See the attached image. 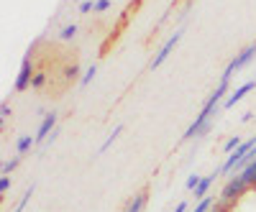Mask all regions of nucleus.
Segmentation results:
<instances>
[{"label":"nucleus","mask_w":256,"mask_h":212,"mask_svg":"<svg viewBox=\"0 0 256 212\" xmlns=\"http://www.w3.org/2000/svg\"><path fill=\"white\" fill-rule=\"evenodd\" d=\"M90 10H95V3H92V0H82V3H80V13H90Z\"/></svg>","instance_id":"26"},{"label":"nucleus","mask_w":256,"mask_h":212,"mask_svg":"<svg viewBox=\"0 0 256 212\" xmlns=\"http://www.w3.org/2000/svg\"><path fill=\"white\" fill-rule=\"evenodd\" d=\"M228 84L230 82H226V79H220V84L216 87V92H212L208 100H205V105H202V110L198 113V118L190 123V128L184 131V141H192V138H202L205 133H210V128H212V115L218 113V105L220 102H226V97H228Z\"/></svg>","instance_id":"1"},{"label":"nucleus","mask_w":256,"mask_h":212,"mask_svg":"<svg viewBox=\"0 0 256 212\" xmlns=\"http://www.w3.org/2000/svg\"><path fill=\"white\" fill-rule=\"evenodd\" d=\"M95 72H98V67L92 64V67H90L88 72H84V74H82V79H80V84H82V87H88V84H90V82L95 79Z\"/></svg>","instance_id":"18"},{"label":"nucleus","mask_w":256,"mask_h":212,"mask_svg":"<svg viewBox=\"0 0 256 212\" xmlns=\"http://www.w3.org/2000/svg\"><path fill=\"white\" fill-rule=\"evenodd\" d=\"M256 59V44H251V46H246V49H241L236 56L230 59V64L226 67V72H223V77L220 79H226V82H230V77L233 74H238L244 67H248L251 61Z\"/></svg>","instance_id":"2"},{"label":"nucleus","mask_w":256,"mask_h":212,"mask_svg":"<svg viewBox=\"0 0 256 212\" xmlns=\"http://www.w3.org/2000/svg\"><path fill=\"white\" fill-rule=\"evenodd\" d=\"M10 113H13V110H10V105H8V102H3V108H0V120L6 123V120L10 118Z\"/></svg>","instance_id":"27"},{"label":"nucleus","mask_w":256,"mask_h":212,"mask_svg":"<svg viewBox=\"0 0 256 212\" xmlns=\"http://www.w3.org/2000/svg\"><path fill=\"white\" fill-rule=\"evenodd\" d=\"M120 133H123V125H120V123H118V125H116V128H113V133H110V136H108V138H105V143H102V146H100V154H105V151H108V148H110V146H113V143H116V138H118V136H120Z\"/></svg>","instance_id":"13"},{"label":"nucleus","mask_w":256,"mask_h":212,"mask_svg":"<svg viewBox=\"0 0 256 212\" xmlns=\"http://www.w3.org/2000/svg\"><path fill=\"white\" fill-rule=\"evenodd\" d=\"M233 207H236V205H230V202H223V200H218L216 205H212V210H210V212H230Z\"/></svg>","instance_id":"21"},{"label":"nucleus","mask_w":256,"mask_h":212,"mask_svg":"<svg viewBox=\"0 0 256 212\" xmlns=\"http://www.w3.org/2000/svg\"><path fill=\"white\" fill-rule=\"evenodd\" d=\"M187 207H190V202H180V205L174 207V212H187Z\"/></svg>","instance_id":"28"},{"label":"nucleus","mask_w":256,"mask_h":212,"mask_svg":"<svg viewBox=\"0 0 256 212\" xmlns=\"http://www.w3.org/2000/svg\"><path fill=\"white\" fill-rule=\"evenodd\" d=\"M248 192V187L244 184V179L236 174V177H230L228 182H226V187L220 189V197L218 200H223V202H230V205H236L244 195Z\"/></svg>","instance_id":"4"},{"label":"nucleus","mask_w":256,"mask_h":212,"mask_svg":"<svg viewBox=\"0 0 256 212\" xmlns=\"http://www.w3.org/2000/svg\"><path fill=\"white\" fill-rule=\"evenodd\" d=\"M18 159H20V156H16V159H10V161H6V164H3V177H10V174L16 172V166H18Z\"/></svg>","instance_id":"19"},{"label":"nucleus","mask_w":256,"mask_h":212,"mask_svg":"<svg viewBox=\"0 0 256 212\" xmlns=\"http://www.w3.org/2000/svg\"><path fill=\"white\" fill-rule=\"evenodd\" d=\"M216 177H220V174L216 172V174H210V177H202V182H200L198 189H195V200H198V202L210 195V187H212V182H216Z\"/></svg>","instance_id":"9"},{"label":"nucleus","mask_w":256,"mask_h":212,"mask_svg":"<svg viewBox=\"0 0 256 212\" xmlns=\"http://www.w3.org/2000/svg\"><path fill=\"white\" fill-rule=\"evenodd\" d=\"M110 8V0H95V13H105Z\"/></svg>","instance_id":"24"},{"label":"nucleus","mask_w":256,"mask_h":212,"mask_svg":"<svg viewBox=\"0 0 256 212\" xmlns=\"http://www.w3.org/2000/svg\"><path fill=\"white\" fill-rule=\"evenodd\" d=\"M216 202H218L216 197H210V195H208L205 200H200V202L195 205V210H192V212H210V210H212V205H216Z\"/></svg>","instance_id":"14"},{"label":"nucleus","mask_w":256,"mask_h":212,"mask_svg":"<svg viewBox=\"0 0 256 212\" xmlns=\"http://www.w3.org/2000/svg\"><path fill=\"white\" fill-rule=\"evenodd\" d=\"M56 136H59V131H56V128H54V133H52V136H49V138H46V141H49V143H54V141H56Z\"/></svg>","instance_id":"29"},{"label":"nucleus","mask_w":256,"mask_h":212,"mask_svg":"<svg viewBox=\"0 0 256 212\" xmlns=\"http://www.w3.org/2000/svg\"><path fill=\"white\" fill-rule=\"evenodd\" d=\"M241 143H244V141H241L238 136H233V138H228V141H226V146H223V154H233V151H236V148H238Z\"/></svg>","instance_id":"17"},{"label":"nucleus","mask_w":256,"mask_h":212,"mask_svg":"<svg viewBox=\"0 0 256 212\" xmlns=\"http://www.w3.org/2000/svg\"><path fill=\"white\" fill-rule=\"evenodd\" d=\"M80 77V67L77 64H70L67 69H64V79H67V82H72V79H77Z\"/></svg>","instance_id":"20"},{"label":"nucleus","mask_w":256,"mask_h":212,"mask_svg":"<svg viewBox=\"0 0 256 212\" xmlns=\"http://www.w3.org/2000/svg\"><path fill=\"white\" fill-rule=\"evenodd\" d=\"M144 205H146V192H138L131 202H128V207H126L123 212H141V210H144Z\"/></svg>","instance_id":"12"},{"label":"nucleus","mask_w":256,"mask_h":212,"mask_svg":"<svg viewBox=\"0 0 256 212\" xmlns=\"http://www.w3.org/2000/svg\"><path fill=\"white\" fill-rule=\"evenodd\" d=\"M256 146V133L251 136V138H246L238 148H236V151H233V154H228V159L223 161V166L218 169V174H233V172H236V166L244 161V156L251 151V148Z\"/></svg>","instance_id":"3"},{"label":"nucleus","mask_w":256,"mask_h":212,"mask_svg":"<svg viewBox=\"0 0 256 212\" xmlns=\"http://www.w3.org/2000/svg\"><path fill=\"white\" fill-rule=\"evenodd\" d=\"M34 74H36V69H34V59H31V54H26L24 56V61H20V69H18V77H16V92H24V90H28L31 87V82H34Z\"/></svg>","instance_id":"5"},{"label":"nucleus","mask_w":256,"mask_h":212,"mask_svg":"<svg viewBox=\"0 0 256 212\" xmlns=\"http://www.w3.org/2000/svg\"><path fill=\"white\" fill-rule=\"evenodd\" d=\"M34 143H36V136H24V138H18V143H16V156L28 154L31 148H34Z\"/></svg>","instance_id":"11"},{"label":"nucleus","mask_w":256,"mask_h":212,"mask_svg":"<svg viewBox=\"0 0 256 212\" xmlns=\"http://www.w3.org/2000/svg\"><path fill=\"white\" fill-rule=\"evenodd\" d=\"M74 36H77V26H74V23H70V26H64V28L59 31V38H62V41H72Z\"/></svg>","instance_id":"16"},{"label":"nucleus","mask_w":256,"mask_h":212,"mask_svg":"<svg viewBox=\"0 0 256 212\" xmlns=\"http://www.w3.org/2000/svg\"><path fill=\"white\" fill-rule=\"evenodd\" d=\"M34 189H36L34 184H31V187L26 189V192H24V197H20V200H18V205H16V210H13V212H24V207L28 205V200H31V195H34Z\"/></svg>","instance_id":"15"},{"label":"nucleus","mask_w":256,"mask_h":212,"mask_svg":"<svg viewBox=\"0 0 256 212\" xmlns=\"http://www.w3.org/2000/svg\"><path fill=\"white\" fill-rule=\"evenodd\" d=\"M238 177L244 179V184H246L248 189H256V161H251L246 169H241Z\"/></svg>","instance_id":"10"},{"label":"nucleus","mask_w":256,"mask_h":212,"mask_svg":"<svg viewBox=\"0 0 256 212\" xmlns=\"http://www.w3.org/2000/svg\"><path fill=\"white\" fill-rule=\"evenodd\" d=\"M254 87H256V82H244L241 87H236L233 92H228V97H226V102H223V108H236V102H241Z\"/></svg>","instance_id":"8"},{"label":"nucleus","mask_w":256,"mask_h":212,"mask_svg":"<svg viewBox=\"0 0 256 212\" xmlns=\"http://www.w3.org/2000/svg\"><path fill=\"white\" fill-rule=\"evenodd\" d=\"M180 38H182V31H174V36H172V38H166V44H164V46L156 51V56L152 59V69H156V67H162V64H164L166 56L172 54V51H174V46L180 44Z\"/></svg>","instance_id":"6"},{"label":"nucleus","mask_w":256,"mask_h":212,"mask_svg":"<svg viewBox=\"0 0 256 212\" xmlns=\"http://www.w3.org/2000/svg\"><path fill=\"white\" fill-rule=\"evenodd\" d=\"M10 189V177H0V195H8Z\"/></svg>","instance_id":"25"},{"label":"nucleus","mask_w":256,"mask_h":212,"mask_svg":"<svg viewBox=\"0 0 256 212\" xmlns=\"http://www.w3.org/2000/svg\"><path fill=\"white\" fill-rule=\"evenodd\" d=\"M200 182H202V177H200V174H190V177H187V189H190V192H195Z\"/></svg>","instance_id":"23"},{"label":"nucleus","mask_w":256,"mask_h":212,"mask_svg":"<svg viewBox=\"0 0 256 212\" xmlns=\"http://www.w3.org/2000/svg\"><path fill=\"white\" fill-rule=\"evenodd\" d=\"M44 84H46V74H44V72H36V74H34V82H31V87L38 90V87H44Z\"/></svg>","instance_id":"22"},{"label":"nucleus","mask_w":256,"mask_h":212,"mask_svg":"<svg viewBox=\"0 0 256 212\" xmlns=\"http://www.w3.org/2000/svg\"><path fill=\"white\" fill-rule=\"evenodd\" d=\"M56 120H59V115H56V113H46V115H44V120H41L38 131H36V143L46 141V138L54 133V128H56Z\"/></svg>","instance_id":"7"}]
</instances>
